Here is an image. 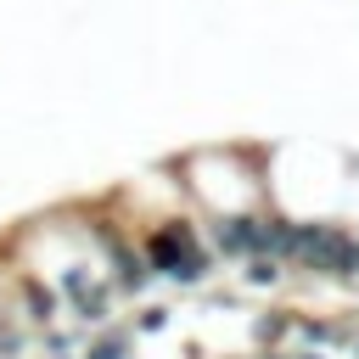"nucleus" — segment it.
<instances>
[{"mask_svg":"<svg viewBox=\"0 0 359 359\" xmlns=\"http://www.w3.org/2000/svg\"><path fill=\"white\" fill-rule=\"evenodd\" d=\"M11 314L28 325V331H50L67 309H62V292L50 286V280H39V275H22L17 280V303H11Z\"/></svg>","mask_w":359,"mask_h":359,"instance_id":"f03ea898","label":"nucleus"},{"mask_svg":"<svg viewBox=\"0 0 359 359\" xmlns=\"http://www.w3.org/2000/svg\"><path fill=\"white\" fill-rule=\"evenodd\" d=\"M135 331L123 325V320H112V325H101V331H84V348H79V359H135Z\"/></svg>","mask_w":359,"mask_h":359,"instance_id":"7ed1b4c3","label":"nucleus"},{"mask_svg":"<svg viewBox=\"0 0 359 359\" xmlns=\"http://www.w3.org/2000/svg\"><path fill=\"white\" fill-rule=\"evenodd\" d=\"M135 236H140V252H146V264H151V280H168V286L196 292V286H208V280L219 275V258H213L196 213L146 219V224H135Z\"/></svg>","mask_w":359,"mask_h":359,"instance_id":"f257e3e1","label":"nucleus"},{"mask_svg":"<svg viewBox=\"0 0 359 359\" xmlns=\"http://www.w3.org/2000/svg\"><path fill=\"white\" fill-rule=\"evenodd\" d=\"M168 314H174V309H163V303H146V309L129 320V331H135V337H157V331H168Z\"/></svg>","mask_w":359,"mask_h":359,"instance_id":"20e7f679","label":"nucleus"}]
</instances>
